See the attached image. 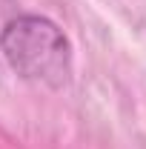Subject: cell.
Returning a JSON list of instances; mask_svg holds the SVG:
<instances>
[{
	"label": "cell",
	"instance_id": "6da1fadb",
	"mask_svg": "<svg viewBox=\"0 0 146 149\" xmlns=\"http://www.w3.org/2000/svg\"><path fill=\"white\" fill-rule=\"evenodd\" d=\"M0 52L23 80L60 89L72 74V46L57 23L40 15H20L0 32Z\"/></svg>",
	"mask_w": 146,
	"mask_h": 149
}]
</instances>
